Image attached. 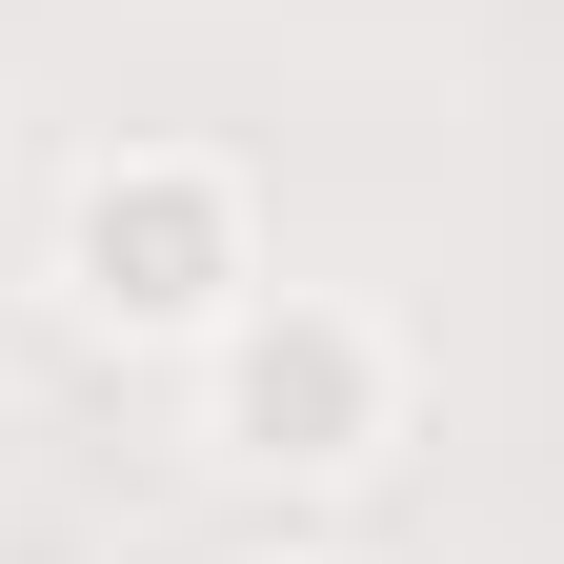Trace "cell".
I'll list each match as a JSON object with an SVG mask.
<instances>
[{"instance_id":"cell-1","label":"cell","mask_w":564,"mask_h":564,"mask_svg":"<svg viewBox=\"0 0 564 564\" xmlns=\"http://www.w3.org/2000/svg\"><path fill=\"white\" fill-rule=\"evenodd\" d=\"M242 303H262V202H242V162L121 141V162L61 182V323H82V343H162V364H202Z\"/></svg>"},{"instance_id":"cell-2","label":"cell","mask_w":564,"mask_h":564,"mask_svg":"<svg viewBox=\"0 0 564 564\" xmlns=\"http://www.w3.org/2000/svg\"><path fill=\"white\" fill-rule=\"evenodd\" d=\"M182 383H202V444L242 484H364L403 444V323L343 303V282H262Z\"/></svg>"},{"instance_id":"cell-3","label":"cell","mask_w":564,"mask_h":564,"mask_svg":"<svg viewBox=\"0 0 564 564\" xmlns=\"http://www.w3.org/2000/svg\"><path fill=\"white\" fill-rule=\"evenodd\" d=\"M303 564H364V544H303Z\"/></svg>"}]
</instances>
